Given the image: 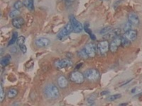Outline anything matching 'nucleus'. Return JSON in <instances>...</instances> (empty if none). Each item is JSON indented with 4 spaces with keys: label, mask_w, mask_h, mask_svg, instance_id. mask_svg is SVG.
Segmentation results:
<instances>
[{
    "label": "nucleus",
    "mask_w": 142,
    "mask_h": 106,
    "mask_svg": "<svg viewBox=\"0 0 142 106\" xmlns=\"http://www.w3.org/2000/svg\"><path fill=\"white\" fill-rule=\"evenodd\" d=\"M69 20H70V23L72 25L73 29V32L75 33H81L83 30V26L82 24L78 21L76 19V18L73 16V15H70L69 16Z\"/></svg>",
    "instance_id": "nucleus-2"
},
{
    "label": "nucleus",
    "mask_w": 142,
    "mask_h": 106,
    "mask_svg": "<svg viewBox=\"0 0 142 106\" xmlns=\"http://www.w3.org/2000/svg\"><path fill=\"white\" fill-rule=\"evenodd\" d=\"M83 29H84V31L86 32L88 35H90L91 40H96V36L92 33L91 29L90 28V24L88 23V22H86V23H85L84 27H83Z\"/></svg>",
    "instance_id": "nucleus-16"
},
{
    "label": "nucleus",
    "mask_w": 142,
    "mask_h": 106,
    "mask_svg": "<svg viewBox=\"0 0 142 106\" xmlns=\"http://www.w3.org/2000/svg\"><path fill=\"white\" fill-rule=\"evenodd\" d=\"M126 38H127L129 41H134L137 38V31L135 30H129L128 31L125 32V33L123 35Z\"/></svg>",
    "instance_id": "nucleus-12"
},
{
    "label": "nucleus",
    "mask_w": 142,
    "mask_h": 106,
    "mask_svg": "<svg viewBox=\"0 0 142 106\" xmlns=\"http://www.w3.org/2000/svg\"><path fill=\"white\" fill-rule=\"evenodd\" d=\"M23 1H21V0H18V1H16L14 3V9H18V10H19L21 8L23 7Z\"/></svg>",
    "instance_id": "nucleus-24"
},
{
    "label": "nucleus",
    "mask_w": 142,
    "mask_h": 106,
    "mask_svg": "<svg viewBox=\"0 0 142 106\" xmlns=\"http://www.w3.org/2000/svg\"><path fill=\"white\" fill-rule=\"evenodd\" d=\"M70 79L75 84H81L85 81V75L80 72H73L70 74Z\"/></svg>",
    "instance_id": "nucleus-4"
},
{
    "label": "nucleus",
    "mask_w": 142,
    "mask_h": 106,
    "mask_svg": "<svg viewBox=\"0 0 142 106\" xmlns=\"http://www.w3.org/2000/svg\"><path fill=\"white\" fill-rule=\"evenodd\" d=\"M84 75L89 81H96L99 78V73L95 69H89L85 71Z\"/></svg>",
    "instance_id": "nucleus-5"
},
{
    "label": "nucleus",
    "mask_w": 142,
    "mask_h": 106,
    "mask_svg": "<svg viewBox=\"0 0 142 106\" xmlns=\"http://www.w3.org/2000/svg\"><path fill=\"white\" fill-rule=\"evenodd\" d=\"M11 60V56L9 54H7L5 57H2L1 60V66H6L10 62Z\"/></svg>",
    "instance_id": "nucleus-18"
},
{
    "label": "nucleus",
    "mask_w": 142,
    "mask_h": 106,
    "mask_svg": "<svg viewBox=\"0 0 142 106\" xmlns=\"http://www.w3.org/2000/svg\"><path fill=\"white\" fill-rule=\"evenodd\" d=\"M131 27H132V24H131L129 21H128V22H127V23H125V25H124V31L125 32L131 30Z\"/></svg>",
    "instance_id": "nucleus-30"
},
{
    "label": "nucleus",
    "mask_w": 142,
    "mask_h": 106,
    "mask_svg": "<svg viewBox=\"0 0 142 106\" xmlns=\"http://www.w3.org/2000/svg\"><path fill=\"white\" fill-rule=\"evenodd\" d=\"M121 38L117 37L114 39L112 40V41L111 42L109 45V50L112 53H115L117 51L119 47L121 45Z\"/></svg>",
    "instance_id": "nucleus-10"
},
{
    "label": "nucleus",
    "mask_w": 142,
    "mask_h": 106,
    "mask_svg": "<svg viewBox=\"0 0 142 106\" xmlns=\"http://www.w3.org/2000/svg\"><path fill=\"white\" fill-rule=\"evenodd\" d=\"M84 49L85 50L86 53L88 54V57H94L96 55L97 53V46L94 44V43H88L85 45V47H84Z\"/></svg>",
    "instance_id": "nucleus-6"
},
{
    "label": "nucleus",
    "mask_w": 142,
    "mask_h": 106,
    "mask_svg": "<svg viewBox=\"0 0 142 106\" xmlns=\"http://www.w3.org/2000/svg\"><path fill=\"white\" fill-rule=\"evenodd\" d=\"M58 86L63 89V88H66L68 86V81L67 79L66 76H60L58 78Z\"/></svg>",
    "instance_id": "nucleus-14"
},
{
    "label": "nucleus",
    "mask_w": 142,
    "mask_h": 106,
    "mask_svg": "<svg viewBox=\"0 0 142 106\" xmlns=\"http://www.w3.org/2000/svg\"><path fill=\"white\" fill-rule=\"evenodd\" d=\"M72 32H73V29L72 27V25L70 24V23H67L65 27L61 29L60 32L58 33L57 35V38L60 40H63V38H65L67 35H69Z\"/></svg>",
    "instance_id": "nucleus-3"
},
{
    "label": "nucleus",
    "mask_w": 142,
    "mask_h": 106,
    "mask_svg": "<svg viewBox=\"0 0 142 106\" xmlns=\"http://www.w3.org/2000/svg\"><path fill=\"white\" fill-rule=\"evenodd\" d=\"M21 14V12L20 11L18 10V9H14V10H12L11 11L9 12V16L11 18V19H15V18H17V16H19V15Z\"/></svg>",
    "instance_id": "nucleus-21"
},
{
    "label": "nucleus",
    "mask_w": 142,
    "mask_h": 106,
    "mask_svg": "<svg viewBox=\"0 0 142 106\" xmlns=\"http://www.w3.org/2000/svg\"><path fill=\"white\" fill-rule=\"evenodd\" d=\"M2 53H3V49H2V48H1V55L2 54Z\"/></svg>",
    "instance_id": "nucleus-37"
},
{
    "label": "nucleus",
    "mask_w": 142,
    "mask_h": 106,
    "mask_svg": "<svg viewBox=\"0 0 142 106\" xmlns=\"http://www.w3.org/2000/svg\"><path fill=\"white\" fill-rule=\"evenodd\" d=\"M77 55H78L80 57L83 58V59H87L88 57V54H87L84 48L82 49V50H79V51L77 52Z\"/></svg>",
    "instance_id": "nucleus-22"
},
{
    "label": "nucleus",
    "mask_w": 142,
    "mask_h": 106,
    "mask_svg": "<svg viewBox=\"0 0 142 106\" xmlns=\"http://www.w3.org/2000/svg\"><path fill=\"white\" fill-rule=\"evenodd\" d=\"M120 106H127V103H121Z\"/></svg>",
    "instance_id": "nucleus-36"
},
{
    "label": "nucleus",
    "mask_w": 142,
    "mask_h": 106,
    "mask_svg": "<svg viewBox=\"0 0 142 106\" xmlns=\"http://www.w3.org/2000/svg\"><path fill=\"white\" fill-rule=\"evenodd\" d=\"M72 64V61L70 59H61L57 60L55 62V65L58 69H64L66 67H69Z\"/></svg>",
    "instance_id": "nucleus-8"
},
{
    "label": "nucleus",
    "mask_w": 142,
    "mask_h": 106,
    "mask_svg": "<svg viewBox=\"0 0 142 106\" xmlns=\"http://www.w3.org/2000/svg\"><path fill=\"white\" fill-rule=\"evenodd\" d=\"M121 96V94H115V95H110V96H109L107 98V100H108V101L112 102V101H114V100H116L120 98Z\"/></svg>",
    "instance_id": "nucleus-27"
},
{
    "label": "nucleus",
    "mask_w": 142,
    "mask_h": 106,
    "mask_svg": "<svg viewBox=\"0 0 142 106\" xmlns=\"http://www.w3.org/2000/svg\"><path fill=\"white\" fill-rule=\"evenodd\" d=\"M17 50H16V47H14L13 49H11V53H16Z\"/></svg>",
    "instance_id": "nucleus-35"
},
{
    "label": "nucleus",
    "mask_w": 142,
    "mask_h": 106,
    "mask_svg": "<svg viewBox=\"0 0 142 106\" xmlns=\"http://www.w3.org/2000/svg\"><path fill=\"white\" fill-rule=\"evenodd\" d=\"M23 6L28 9L29 11H33L35 9L34 8V1L33 0H23Z\"/></svg>",
    "instance_id": "nucleus-17"
},
{
    "label": "nucleus",
    "mask_w": 142,
    "mask_h": 106,
    "mask_svg": "<svg viewBox=\"0 0 142 106\" xmlns=\"http://www.w3.org/2000/svg\"><path fill=\"white\" fill-rule=\"evenodd\" d=\"M19 47L20 50H21L23 54H26V53L27 48H26V46L25 45V44H23V45H19Z\"/></svg>",
    "instance_id": "nucleus-31"
},
{
    "label": "nucleus",
    "mask_w": 142,
    "mask_h": 106,
    "mask_svg": "<svg viewBox=\"0 0 142 106\" xmlns=\"http://www.w3.org/2000/svg\"><path fill=\"white\" fill-rule=\"evenodd\" d=\"M128 21H129L132 25L138 26L139 25L140 20L137 14L135 13H129L128 15Z\"/></svg>",
    "instance_id": "nucleus-13"
},
{
    "label": "nucleus",
    "mask_w": 142,
    "mask_h": 106,
    "mask_svg": "<svg viewBox=\"0 0 142 106\" xmlns=\"http://www.w3.org/2000/svg\"><path fill=\"white\" fill-rule=\"evenodd\" d=\"M44 94L45 95L50 99H54L57 98L60 95V92L58 91V88L56 86L53 84H48L44 88Z\"/></svg>",
    "instance_id": "nucleus-1"
},
{
    "label": "nucleus",
    "mask_w": 142,
    "mask_h": 106,
    "mask_svg": "<svg viewBox=\"0 0 142 106\" xmlns=\"http://www.w3.org/2000/svg\"><path fill=\"white\" fill-rule=\"evenodd\" d=\"M97 48L99 53L101 54H104L107 53L108 50L109 49V44L107 40H102L98 42L97 45Z\"/></svg>",
    "instance_id": "nucleus-9"
},
{
    "label": "nucleus",
    "mask_w": 142,
    "mask_h": 106,
    "mask_svg": "<svg viewBox=\"0 0 142 106\" xmlns=\"http://www.w3.org/2000/svg\"><path fill=\"white\" fill-rule=\"evenodd\" d=\"M82 63H81V64H78L76 66H75V69H80V67L82 66Z\"/></svg>",
    "instance_id": "nucleus-34"
},
{
    "label": "nucleus",
    "mask_w": 142,
    "mask_h": 106,
    "mask_svg": "<svg viewBox=\"0 0 142 106\" xmlns=\"http://www.w3.org/2000/svg\"><path fill=\"white\" fill-rule=\"evenodd\" d=\"M121 32V31L120 28H115L114 30L112 29L109 33L105 34L103 35V38L105 39V40H113V39H114V38L120 36Z\"/></svg>",
    "instance_id": "nucleus-7"
},
{
    "label": "nucleus",
    "mask_w": 142,
    "mask_h": 106,
    "mask_svg": "<svg viewBox=\"0 0 142 106\" xmlns=\"http://www.w3.org/2000/svg\"><path fill=\"white\" fill-rule=\"evenodd\" d=\"M4 96H5V92L4 91L3 86H2V84H1V86H0V101L1 102H2L4 100Z\"/></svg>",
    "instance_id": "nucleus-29"
},
{
    "label": "nucleus",
    "mask_w": 142,
    "mask_h": 106,
    "mask_svg": "<svg viewBox=\"0 0 142 106\" xmlns=\"http://www.w3.org/2000/svg\"><path fill=\"white\" fill-rule=\"evenodd\" d=\"M65 3H66V4L67 6V5H70L73 1H74V0H63Z\"/></svg>",
    "instance_id": "nucleus-32"
},
{
    "label": "nucleus",
    "mask_w": 142,
    "mask_h": 106,
    "mask_svg": "<svg viewBox=\"0 0 142 106\" xmlns=\"http://www.w3.org/2000/svg\"><path fill=\"white\" fill-rule=\"evenodd\" d=\"M95 99H96V96L95 94H92L91 95H90L87 99V102L89 105H93L95 101Z\"/></svg>",
    "instance_id": "nucleus-25"
},
{
    "label": "nucleus",
    "mask_w": 142,
    "mask_h": 106,
    "mask_svg": "<svg viewBox=\"0 0 142 106\" xmlns=\"http://www.w3.org/2000/svg\"><path fill=\"white\" fill-rule=\"evenodd\" d=\"M50 40L47 38H44V37H41L38 38V39L36 40L35 43L36 45L39 47H47L48 45H49L50 44Z\"/></svg>",
    "instance_id": "nucleus-11"
},
{
    "label": "nucleus",
    "mask_w": 142,
    "mask_h": 106,
    "mask_svg": "<svg viewBox=\"0 0 142 106\" xmlns=\"http://www.w3.org/2000/svg\"><path fill=\"white\" fill-rule=\"evenodd\" d=\"M11 23H12V25L14 27H15L17 29H20V28H22L23 25L24 24V20L23 18L17 17V18L14 19Z\"/></svg>",
    "instance_id": "nucleus-15"
},
{
    "label": "nucleus",
    "mask_w": 142,
    "mask_h": 106,
    "mask_svg": "<svg viewBox=\"0 0 142 106\" xmlns=\"http://www.w3.org/2000/svg\"><path fill=\"white\" fill-rule=\"evenodd\" d=\"M112 30V26H106V27H105V28H102V29L100 30L99 33H100L101 35H102V34L105 35V34L109 33V31H111Z\"/></svg>",
    "instance_id": "nucleus-26"
},
{
    "label": "nucleus",
    "mask_w": 142,
    "mask_h": 106,
    "mask_svg": "<svg viewBox=\"0 0 142 106\" xmlns=\"http://www.w3.org/2000/svg\"><path fill=\"white\" fill-rule=\"evenodd\" d=\"M131 43V41H129L127 38H126L125 37L122 36L121 37V45H122V47H128Z\"/></svg>",
    "instance_id": "nucleus-23"
},
{
    "label": "nucleus",
    "mask_w": 142,
    "mask_h": 106,
    "mask_svg": "<svg viewBox=\"0 0 142 106\" xmlns=\"http://www.w3.org/2000/svg\"><path fill=\"white\" fill-rule=\"evenodd\" d=\"M109 93V91H104L101 93V95H108Z\"/></svg>",
    "instance_id": "nucleus-33"
},
{
    "label": "nucleus",
    "mask_w": 142,
    "mask_h": 106,
    "mask_svg": "<svg viewBox=\"0 0 142 106\" xmlns=\"http://www.w3.org/2000/svg\"><path fill=\"white\" fill-rule=\"evenodd\" d=\"M18 33L16 31H14L12 34V37H11V40L9 41L8 42V45L7 46H11V45H13L15 42L17 41V39H18Z\"/></svg>",
    "instance_id": "nucleus-19"
},
{
    "label": "nucleus",
    "mask_w": 142,
    "mask_h": 106,
    "mask_svg": "<svg viewBox=\"0 0 142 106\" xmlns=\"http://www.w3.org/2000/svg\"><path fill=\"white\" fill-rule=\"evenodd\" d=\"M25 41H26V38H25V37L24 36H19V38H18V39H17V45L19 46V45H23V44H25Z\"/></svg>",
    "instance_id": "nucleus-28"
},
{
    "label": "nucleus",
    "mask_w": 142,
    "mask_h": 106,
    "mask_svg": "<svg viewBox=\"0 0 142 106\" xmlns=\"http://www.w3.org/2000/svg\"><path fill=\"white\" fill-rule=\"evenodd\" d=\"M18 94V91L15 88H11L8 91V93H7V96L8 98H15Z\"/></svg>",
    "instance_id": "nucleus-20"
}]
</instances>
